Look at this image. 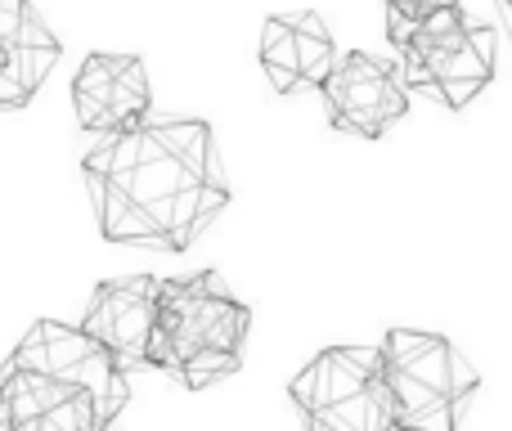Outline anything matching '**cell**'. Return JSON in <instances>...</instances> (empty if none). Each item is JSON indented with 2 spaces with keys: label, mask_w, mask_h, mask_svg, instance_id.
<instances>
[{
  "label": "cell",
  "mask_w": 512,
  "mask_h": 431,
  "mask_svg": "<svg viewBox=\"0 0 512 431\" xmlns=\"http://www.w3.org/2000/svg\"><path fill=\"white\" fill-rule=\"evenodd\" d=\"M292 32H297V68H301V86H324V77L333 72L337 54H333V36H328L324 18L315 9L288 14Z\"/></svg>",
  "instance_id": "cell-13"
},
{
  "label": "cell",
  "mask_w": 512,
  "mask_h": 431,
  "mask_svg": "<svg viewBox=\"0 0 512 431\" xmlns=\"http://www.w3.org/2000/svg\"><path fill=\"white\" fill-rule=\"evenodd\" d=\"M72 108L81 131L108 135L149 117V72L135 54H90L72 77Z\"/></svg>",
  "instance_id": "cell-5"
},
{
  "label": "cell",
  "mask_w": 512,
  "mask_h": 431,
  "mask_svg": "<svg viewBox=\"0 0 512 431\" xmlns=\"http://www.w3.org/2000/svg\"><path fill=\"white\" fill-rule=\"evenodd\" d=\"M63 45L32 0H0V108H27Z\"/></svg>",
  "instance_id": "cell-7"
},
{
  "label": "cell",
  "mask_w": 512,
  "mask_h": 431,
  "mask_svg": "<svg viewBox=\"0 0 512 431\" xmlns=\"http://www.w3.org/2000/svg\"><path fill=\"white\" fill-rule=\"evenodd\" d=\"M436 5H459V0H423V9H436Z\"/></svg>",
  "instance_id": "cell-15"
},
{
  "label": "cell",
  "mask_w": 512,
  "mask_h": 431,
  "mask_svg": "<svg viewBox=\"0 0 512 431\" xmlns=\"http://www.w3.org/2000/svg\"><path fill=\"white\" fill-rule=\"evenodd\" d=\"M387 5H396V9H405V14H423V0H387Z\"/></svg>",
  "instance_id": "cell-14"
},
{
  "label": "cell",
  "mask_w": 512,
  "mask_h": 431,
  "mask_svg": "<svg viewBox=\"0 0 512 431\" xmlns=\"http://www.w3.org/2000/svg\"><path fill=\"white\" fill-rule=\"evenodd\" d=\"M319 90H324V104H328V122L337 131L360 135V140H378L409 108L400 72H391L387 63L364 50H351L346 59H337Z\"/></svg>",
  "instance_id": "cell-4"
},
{
  "label": "cell",
  "mask_w": 512,
  "mask_h": 431,
  "mask_svg": "<svg viewBox=\"0 0 512 431\" xmlns=\"http://www.w3.org/2000/svg\"><path fill=\"white\" fill-rule=\"evenodd\" d=\"M99 234L185 252L230 207L221 153L207 122H135L108 131L81 162Z\"/></svg>",
  "instance_id": "cell-1"
},
{
  "label": "cell",
  "mask_w": 512,
  "mask_h": 431,
  "mask_svg": "<svg viewBox=\"0 0 512 431\" xmlns=\"http://www.w3.org/2000/svg\"><path fill=\"white\" fill-rule=\"evenodd\" d=\"M382 364L405 369L409 378L427 382L432 391H445L454 400H468L481 387V373L445 337L418 333V328H391L387 342H382Z\"/></svg>",
  "instance_id": "cell-8"
},
{
  "label": "cell",
  "mask_w": 512,
  "mask_h": 431,
  "mask_svg": "<svg viewBox=\"0 0 512 431\" xmlns=\"http://www.w3.org/2000/svg\"><path fill=\"white\" fill-rule=\"evenodd\" d=\"M126 400L122 364L81 324L41 319L0 364V431H104Z\"/></svg>",
  "instance_id": "cell-2"
},
{
  "label": "cell",
  "mask_w": 512,
  "mask_h": 431,
  "mask_svg": "<svg viewBox=\"0 0 512 431\" xmlns=\"http://www.w3.org/2000/svg\"><path fill=\"white\" fill-rule=\"evenodd\" d=\"M261 68L279 95L301 90V68H297V32H292L288 14L265 18L261 27Z\"/></svg>",
  "instance_id": "cell-12"
},
{
  "label": "cell",
  "mask_w": 512,
  "mask_h": 431,
  "mask_svg": "<svg viewBox=\"0 0 512 431\" xmlns=\"http://www.w3.org/2000/svg\"><path fill=\"white\" fill-rule=\"evenodd\" d=\"M508 5H512V0H508Z\"/></svg>",
  "instance_id": "cell-16"
},
{
  "label": "cell",
  "mask_w": 512,
  "mask_h": 431,
  "mask_svg": "<svg viewBox=\"0 0 512 431\" xmlns=\"http://www.w3.org/2000/svg\"><path fill=\"white\" fill-rule=\"evenodd\" d=\"M382 373V346H333V351L315 355L306 369L292 378L288 396L301 414H315V409L333 405V400H346L355 391H364L373 378Z\"/></svg>",
  "instance_id": "cell-9"
},
{
  "label": "cell",
  "mask_w": 512,
  "mask_h": 431,
  "mask_svg": "<svg viewBox=\"0 0 512 431\" xmlns=\"http://www.w3.org/2000/svg\"><path fill=\"white\" fill-rule=\"evenodd\" d=\"M382 382L391 391V405H396V427H418V431H450L454 414H459L463 400L432 391L427 382L409 378L405 369H391L382 364Z\"/></svg>",
  "instance_id": "cell-11"
},
{
  "label": "cell",
  "mask_w": 512,
  "mask_h": 431,
  "mask_svg": "<svg viewBox=\"0 0 512 431\" xmlns=\"http://www.w3.org/2000/svg\"><path fill=\"white\" fill-rule=\"evenodd\" d=\"M495 81V32L490 27H468L450 54L432 63V95L445 99V108H468L481 90Z\"/></svg>",
  "instance_id": "cell-10"
},
{
  "label": "cell",
  "mask_w": 512,
  "mask_h": 431,
  "mask_svg": "<svg viewBox=\"0 0 512 431\" xmlns=\"http://www.w3.org/2000/svg\"><path fill=\"white\" fill-rule=\"evenodd\" d=\"M248 328L252 310L230 297L216 270L194 279H162L149 364L176 373L189 391H203L243 369Z\"/></svg>",
  "instance_id": "cell-3"
},
{
  "label": "cell",
  "mask_w": 512,
  "mask_h": 431,
  "mask_svg": "<svg viewBox=\"0 0 512 431\" xmlns=\"http://www.w3.org/2000/svg\"><path fill=\"white\" fill-rule=\"evenodd\" d=\"M158 283L162 279H153V274L108 279V283H99L86 306L81 328L95 342H104L122 369L126 364H149L153 324H158Z\"/></svg>",
  "instance_id": "cell-6"
}]
</instances>
